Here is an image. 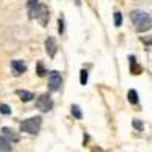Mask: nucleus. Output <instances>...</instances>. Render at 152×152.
<instances>
[{
	"label": "nucleus",
	"mask_w": 152,
	"mask_h": 152,
	"mask_svg": "<svg viewBox=\"0 0 152 152\" xmlns=\"http://www.w3.org/2000/svg\"><path fill=\"white\" fill-rule=\"evenodd\" d=\"M131 20H132L134 26L138 32H146L152 26L151 15L146 14V12H143V11H140V9H134L131 12Z\"/></svg>",
	"instance_id": "1"
},
{
	"label": "nucleus",
	"mask_w": 152,
	"mask_h": 152,
	"mask_svg": "<svg viewBox=\"0 0 152 152\" xmlns=\"http://www.w3.org/2000/svg\"><path fill=\"white\" fill-rule=\"evenodd\" d=\"M37 108L40 110V111H43V113H49L50 110H52V107H53V102H52V99H50V96L49 94H41L40 97L37 99Z\"/></svg>",
	"instance_id": "3"
},
{
	"label": "nucleus",
	"mask_w": 152,
	"mask_h": 152,
	"mask_svg": "<svg viewBox=\"0 0 152 152\" xmlns=\"http://www.w3.org/2000/svg\"><path fill=\"white\" fill-rule=\"evenodd\" d=\"M128 100H129L132 105H135V104L138 102V93H137L135 90H129V91H128Z\"/></svg>",
	"instance_id": "12"
},
{
	"label": "nucleus",
	"mask_w": 152,
	"mask_h": 152,
	"mask_svg": "<svg viewBox=\"0 0 152 152\" xmlns=\"http://www.w3.org/2000/svg\"><path fill=\"white\" fill-rule=\"evenodd\" d=\"M28 11H29V17L31 18H35V14L38 11V6H40V3H38V0H28Z\"/></svg>",
	"instance_id": "9"
},
{
	"label": "nucleus",
	"mask_w": 152,
	"mask_h": 152,
	"mask_svg": "<svg viewBox=\"0 0 152 152\" xmlns=\"http://www.w3.org/2000/svg\"><path fill=\"white\" fill-rule=\"evenodd\" d=\"M11 145L5 137H0V152H11Z\"/></svg>",
	"instance_id": "11"
},
{
	"label": "nucleus",
	"mask_w": 152,
	"mask_h": 152,
	"mask_svg": "<svg viewBox=\"0 0 152 152\" xmlns=\"http://www.w3.org/2000/svg\"><path fill=\"white\" fill-rule=\"evenodd\" d=\"M142 41L146 43V44H151L152 43V38H142Z\"/></svg>",
	"instance_id": "20"
},
{
	"label": "nucleus",
	"mask_w": 152,
	"mask_h": 152,
	"mask_svg": "<svg viewBox=\"0 0 152 152\" xmlns=\"http://www.w3.org/2000/svg\"><path fill=\"white\" fill-rule=\"evenodd\" d=\"M2 134H3V137L6 138L8 142H18L20 140V135L12 128H8V126H3L2 128Z\"/></svg>",
	"instance_id": "6"
},
{
	"label": "nucleus",
	"mask_w": 152,
	"mask_h": 152,
	"mask_svg": "<svg viewBox=\"0 0 152 152\" xmlns=\"http://www.w3.org/2000/svg\"><path fill=\"white\" fill-rule=\"evenodd\" d=\"M47 72H46V69H44V64L40 61V62H37V75L40 76V78H43V76L46 75Z\"/></svg>",
	"instance_id": "14"
},
{
	"label": "nucleus",
	"mask_w": 152,
	"mask_h": 152,
	"mask_svg": "<svg viewBox=\"0 0 152 152\" xmlns=\"http://www.w3.org/2000/svg\"><path fill=\"white\" fill-rule=\"evenodd\" d=\"M46 52L50 58L55 56V53H56V41H55L53 37H49L46 40Z\"/></svg>",
	"instance_id": "7"
},
{
	"label": "nucleus",
	"mask_w": 152,
	"mask_h": 152,
	"mask_svg": "<svg viewBox=\"0 0 152 152\" xmlns=\"http://www.w3.org/2000/svg\"><path fill=\"white\" fill-rule=\"evenodd\" d=\"M15 94L23 100V102H29V100H32V99L35 97L34 93H32V91H28V90H17Z\"/></svg>",
	"instance_id": "10"
},
{
	"label": "nucleus",
	"mask_w": 152,
	"mask_h": 152,
	"mask_svg": "<svg viewBox=\"0 0 152 152\" xmlns=\"http://www.w3.org/2000/svg\"><path fill=\"white\" fill-rule=\"evenodd\" d=\"M35 18L40 20L43 26H46V24H47L49 11H47V6H46V5H40V6H38V11H37V14H35Z\"/></svg>",
	"instance_id": "5"
},
{
	"label": "nucleus",
	"mask_w": 152,
	"mask_h": 152,
	"mask_svg": "<svg viewBox=\"0 0 152 152\" xmlns=\"http://www.w3.org/2000/svg\"><path fill=\"white\" fill-rule=\"evenodd\" d=\"M58 24H59V26H58V31H59V34H62V32H64V20L59 18V20H58Z\"/></svg>",
	"instance_id": "19"
},
{
	"label": "nucleus",
	"mask_w": 152,
	"mask_h": 152,
	"mask_svg": "<svg viewBox=\"0 0 152 152\" xmlns=\"http://www.w3.org/2000/svg\"><path fill=\"white\" fill-rule=\"evenodd\" d=\"M0 113H2V114H9V113H11L9 105H6V104H0Z\"/></svg>",
	"instance_id": "18"
},
{
	"label": "nucleus",
	"mask_w": 152,
	"mask_h": 152,
	"mask_svg": "<svg viewBox=\"0 0 152 152\" xmlns=\"http://www.w3.org/2000/svg\"><path fill=\"white\" fill-rule=\"evenodd\" d=\"M81 85H87V81H88V72L87 70H81Z\"/></svg>",
	"instance_id": "16"
},
{
	"label": "nucleus",
	"mask_w": 152,
	"mask_h": 152,
	"mask_svg": "<svg viewBox=\"0 0 152 152\" xmlns=\"http://www.w3.org/2000/svg\"><path fill=\"white\" fill-rule=\"evenodd\" d=\"M132 126L135 129H138V131H143V123H142V120H138V119L132 120Z\"/></svg>",
	"instance_id": "17"
},
{
	"label": "nucleus",
	"mask_w": 152,
	"mask_h": 152,
	"mask_svg": "<svg viewBox=\"0 0 152 152\" xmlns=\"http://www.w3.org/2000/svg\"><path fill=\"white\" fill-rule=\"evenodd\" d=\"M41 117L40 116H35V117H31L28 120H23L21 125H20V129L28 132L31 135H37L40 132V128H41Z\"/></svg>",
	"instance_id": "2"
},
{
	"label": "nucleus",
	"mask_w": 152,
	"mask_h": 152,
	"mask_svg": "<svg viewBox=\"0 0 152 152\" xmlns=\"http://www.w3.org/2000/svg\"><path fill=\"white\" fill-rule=\"evenodd\" d=\"M72 114H73V117H76V119H82V111H81V108L78 107V105H72Z\"/></svg>",
	"instance_id": "13"
},
{
	"label": "nucleus",
	"mask_w": 152,
	"mask_h": 152,
	"mask_svg": "<svg viewBox=\"0 0 152 152\" xmlns=\"http://www.w3.org/2000/svg\"><path fill=\"white\" fill-rule=\"evenodd\" d=\"M114 26L116 28L122 26V14L120 12H114Z\"/></svg>",
	"instance_id": "15"
},
{
	"label": "nucleus",
	"mask_w": 152,
	"mask_h": 152,
	"mask_svg": "<svg viewBox=\"0 0 152 152\" xmlns=\"http://www.w3.org/2000/svg\"><path fill=\"white\" fill-rule=\"evenodd\" d=\"M62 84V78H61V75L53 70V72H50L49 75V90L50 91H58L59 90V87Z\"/></svg>",
	"instance_id": "4"
},
{
	"label": "nucleus",
	"mask_w": 152,
	"mask_h": 152,
	"mask_svg": "<svg viewBox=\"0 0 152 152\" xmlns=\"http://www.w3.org/2000/svg\"><path fill=\"white\" fill-rule=\"evenodd\" d=\"M11 67H12V70H14V75H21V73L26 72V64H24L23 61H20V59L12 61Z\"/></svg>",
	"instance_id": "8"
}]
</instances>
